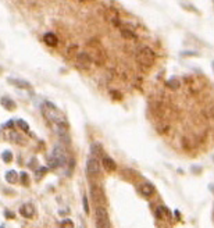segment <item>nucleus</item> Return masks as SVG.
Listing matches in <instances>:
<instances>
[{"label": "nucleus", "instance_id": "obj_14", "mask_svg": "<svg viewBox=\"0 0 214 228\" xmlns=\"http://www.w3.org/2000/svg\"><path fill=\"white\" fill-rule=\"evenodd\" d=\"M43 42L47 45V46H56L58 43V39L53 32H47V34H45V36H43Z\"/></svg>", "mask_w": 214, "mask_h": 228}, {"label": "nucleus", "instance_id": "obj_4", "mask_svg": "<svg viewBox=\"0 0 214 228\" xmlns=\"http://www.w3.org/2000/svg\"><path fill=\"white\" fill-rule=\"evenodd\" d=\"M96 227H111V223L109 220V213L102 204H97L96 207Z\"/></svg>", "mask_w": 214, "mask_h": 228}, {"label": "nucleus", "instance_id": "obj_29", "mask_svg": "<svg viewBox=\"0 0 214 228\" xmlns=\"http://www.w3.org/2000/svg\"><path fill=\"white\" fill-rule=\"evenodd\" d=\"M13 125H14V123H13V121H8V123L6 124V127H10V128H13Z\"/></svg>", "mask_w": 214, "mask_h": 228}, {"label": "nucleus", "instance_id": "obj_6", "mask_svg": "<svg viewBox=\"0 0 214 228\" xmlns=\"http://www.w3.org/2000/svg\"><path fill=\"white\" fill-rule=\"evenodd\" d=\"M90 198H92V200L96 204H103L106 202V196H104V192H103L102 187L96 185V184L90 185Z\"/></svg>", "mask_w": 214, "mask_h": 228}, {"label": "nucleus", "instance_id": "obj_26", "mask_svg": "<svg viewBox=\"0 0 214 228\" xmlns=\"http://www.w3.org/2000/svg\"><path fill=\"white\" fill-rule=\"evenodd\" d=\"M36 164H38V160H36V157H34V159H31V160H29V163H28V167H29V168H31V170H32V168L35 170V168H36V167H38Z\"/></svg>", "mask_w": 214, "mask_h": 228}, {"label": "nucleus", "instance_id": "obj_17", "mask_svg": "<svg viewBox=\"0 0 214 228\" xmlns=\"http://www.w3.org/2000/svg\"><path fill=\"white\" fill-rule=\"evenodd\" d=\"M8 139H10V141H13L14 143H24V142H25L24 138H22L19 134L15 132V131H10V134H8Z\"/></svg>", "mask_w": 214, "mask_h": 228}, {"label": "nucleus", "instance_id": "obj_11", "mask_svg": "<svg viewBox=\"0 0 214 228\" xmlns=\"http://www.w3.org/2000/svg\"><path fill=\"white\" fill-rule=\"evenodd\" d=\"M102 164L104 166V168L107 170V171H111V172H113V171H115V170H117V163L111 159V157H109V156H104V157H103Z\"/></svg>", "mask_w": 214, "mask_h": 228}, {"label": "nucleus", "instance_id": "obj_21", "mask_svg": "<svg viewBox=\"0 0 214 228\" xmlns=\"http://www.w3.org/2000/svg\"><path fill=\"white\" fill-rule=\"evenodd\" d=\"M2 159L4 163H11L13 162V153L11 150H4V152L2 153Z\"/></svg>", "mask_w": 214, "mask_h": 228}, {"label": "nucleus", "instance_id": "obj_23", "mask_svg": "<svg viewBox=\"0 0 214 228\" xmlns=\"http://www.w3.org/2000/svg\"><path fill=\"white\" fill-rule=\"evenodd\" d=\"M100 150H102V146H100L99 143H97V142L92 143V146H90V153H92V155H97Z\"/></svg>", "mask_w": 214, "mask_h": 228}, {"label": "nucleus", "instance_id": "obj_2", "mask_svg": "<svg viewBox=\"0 0 214 228\" xmlns=\"http://www.w3.org/2000/svg\"><path fill=\"white\" fill-rule=\"evenodd\" d=\"M67 164V155L66 150L60 146H56L49 157V168H60Z\"/></svg>", "mask_w": 214, "mask_h": 228}, {"label": "nucleus", "instance_id": "obj_5", "mask_svg": "<svg viewBox=\"0 0 214 228\" xmlns=\"http://www.w3.org/2000/svg\"><path fill=\"white\" fill-rule=\"evenodd\" d=\"M104 20L107 22H110L114 27H121V17H120V13L117 8L114 7H109L104 11Z\"/></svg>", "mask_w": 214, "mask_h": 228}, {"label": "nucleus", "instance_id": "obj_8", "mask_svg": "<svg viewBox=\"0 0 214 228\" xmlns=\"http://www.w3.org/2000/svg\"><path fill=\"white\" fill-rule=\"evenodd\" d=\"M19 214L25 218H32L35 216V206L32 203H24L19 207Z\"/></svg>", "mask_w": 214, "mask_h": 228}, {"label": "nucleus", "instance_id": "obj_10", "mask_svg": "<svg viewBox=\"0 0 214 228\" xmlns=\"http://www.w3.org/2000/svg\"><path fill=\"white\" fill-rule=\"evenodd\" d=\"M139 192H141L145 198H150L154 195V187L150 184V182H143V184L139 187Z\"/></svg>", "mask_w": 214, "mask_h": 228}, {"label": "nucleus", "instance_id": "obj_27", "mask_svg": "<svg viewBox=\"0 0 214 228\" xmlns=\"http://www.w3.org/2000/svg\"><path fill=\"white\" fill-rule=\"evenodd\" d=\"M182 56H199V54H197V53H193V52H189V53L185 52V53H182Z\"/></svg>", "mask_w": 214, "mask_h": 228}, {"label": "nucleus", "instance_id": "obj_19", "mask_svg": "<svg viewBox=\"0 0 214 228\" xmlns=\"http://www.w3.org/2000/svg\"><path fill=\"white\" fill-rule=\"evenodd\" d=\"M47 171H49L47 167H36L35 168V177H36V179H40Z\"/></svg>", "mask_w": 214, "mask_h": 228}, {"label": "nucleus", "instance_id": "obj_9", "mask_svg": "<svg viewBox=\"0 0 214 228\" xmlns=\"http://www.w3.org/2000/svg\"><path fill=\"white\" fill-rule=\"evenodd\" d=\"M6 81H7L10 85L15 86V88H19V89H29L32 86L28 81H25V79H19V78H7Z\"/></svg>", "mask_w": 214, "mask_h": 228}, {"label": "nucleus", "instance_id": "obj_28", "mask_svg": "<svg viewBox=\"0 0 214 228\" xmlns=\"http://www.w3.org/2000/svg\"><path fill=\"white\" fill-rule=\"evenodd\" d=\"M4 214H6V217H14V213H11V211H8V210H6L4 211Z\"/></svg>", "mask_w": 214, "mask_h": 228}, {"label": "nucleus", "instance_id": "obj_20", "mask_svg": "<svg viewBox=\"0 0 214 228\" xmlns=\"http://www.w3.org/2000/svg\"><path fill=\"white\" fill-rule=\"evenodd\" d=\"M15 124H17V127L21 131H24V132H28V131H29V125H28V123L25 120H21V118H19V120L15 121Z\"/></svg>", "mask_w": 214, "mask_h": 228}, {"label": "nucleus", "instance_id": "obj_7", "mask_svg": "<svg viewBox=\"0 0 214 228\" xmlns=\"http://www.w3.org/2000/svg\"><path fill=\"white\" fill-rule=\"evenodd\" d=\"M86 174L90 177H96L100 174V163L96 157H89L86 162Z\"/></svg>", "mask_w": 214, "mask_h": 228}, {"label": "nucleus", "instance_id": "obj_1", "mask_svg": "<svg viewBox=\"0 0 214 228\" xmlns=\"http://www.w3.org/2000/svg\"><path fill=\"white\" fill-rule=\"evenodd\" d=\"M42 114L46 117V120L53 123L54 125H64L66 127V124H67L66 115L61 113L53 103H50V102H45L42 104Z\"/></svg>", "mask_w": 214, "mask_h": 228}, {"label": "nucleus", "instance_id": "obj_22", "mask_svg": "<svg viewBox=\"0 0 214 228\" xmlns=\"http://www.w3.org/2000/svg\"><path fill=\"white\" fill-rule=\"evenodd\" d=\"M18 175H19V181H21V184L25 185V187H28V184H29V175L25 171H22L21 174H18Z\"/></svg>", "mask_w": 214, "mask_h": 228}, {"label": "nucleus", "instance_id": "obj_25", "mask_svg": "<svg viewBox=\"0 0 214 228\" xmlns=\"http://www.w3.org/2000/svg\"><path fill=\"white\" fill-rule=\"evenodd\" d=\"M82 204H83V211L88 214L89 213V203H88V196L82 198Z\"/></svg>", "mask_w": 214, "mask_h": 228}, {"label": "nucleus", "instance_id": "obj_15", "mask_svg": "<svg viewBox=\"0 0 214 228\" xmlns=\"http://www.w3.org/2000/svg\"><path fill=\"white\" fill-rule=\"evenodd\" d=\"M4 178L8 184H15V182L18 181V172L15 171V170H10V171L6 172Z\"/></svg>", "mask_w": 214, "mask_h": 228}, {"label": "nucleus", "instance_id": "obj_18", "mask_svg": "<svg viewBox=\"0 0 214 228\" xmlns=\"http://www.w3.org/2000/svg\"><path fill=\"white\" fill-rule=\"evenodd\" d=\"M165 86H167V88H170V89H173V91H177V89H179L181 83H179V81H178L177 78H171V79H168V81L165 82Z\"/></svg>", "mask_w": 214, "mask_h": 228}, {"label": "nucleus", "instance_id": "obj_12", "mask_svg": "<svg viewBox=\"0 0 214 228\" xmlns=\"http://www.w3.org/2000/svg\"><path fill=\"white\" fill-rule=\"evenodd\" d=\"M154 216L157 220H165V218L170 217V211L165 206H158L154 211Z\"/></svg>", "mask_w": 214, "mask_h": 228}, {"label": "nucleus", "instance_id": "obj_30", "mask_svg": "<svg viewBox=\"0 0 214 228\" xmlns=\"http://www.w3.org/2000/svg\"><path fill=\"white\" fill-rule=\"evenodd\" d=\"M2 72H3V67L0 66V74H2Z\"/></svg>", "mask_w": 214, "mask_h": 228}, {"label": "nucleus", "instance_id": "obj_16", "mask_svg": "<svg viewBox=\"0 0 214 228\" xmlns=\"http://www.w3.org/2000/svg\"><path fill=\"white\" fill-rule=\"evenodd\" d=\"M120 28H121V31H120V32H121V35L125 38V39H131V40L132 39H136V34L132 29H129V28H125V27H120Z\"/></svg>", "mask_w": 214, "mask_h": 228}, {"label": "nucleus", "instance_id": "obj_3", "mask_svg": "<svg viewBox=\"0 0 214 228\" xmlns=\"http://www.w3.org/2000/svg\"><path fill=\"white\" fill-rule=\"evenodd\" d=\"M154 60H156V54L154 52L147 46H143L138 50L136 53V61H138L141 66H145V67H150L154 64Z\"/></svg>", "mask_w": 214, "mask_h": 228}, {"label": "nucleus", "instance_id": "obj_24", "mask_svg": "<svg viewBox=\"0 0 214 228\" xmlns=\"http://www.w3.org/2000/svg\"><path fill=\"white\" fill-rule=\"evenodd\" d=\"M60 225H61V227H68V228H72V227H74V223L70 220V218H64V220H61Z\"/></svg>", "mask_w": 214, "mask_h": 228}, {"label": "nucleus", "instance_id": "obj_13", "mask_svg": "<svg viewBox=\"0 0 214 228\" xmlns=\"http://www.w3.org/2000/svg\"><path fill=\"white\" fill-rule=\"evenodd\" d=\"M0 104H2L6 110H15V109H17V103L10 98H2L0 99Z\"/></svg>", "mask_w": 214, "mask_h": 228}]
</instances>
